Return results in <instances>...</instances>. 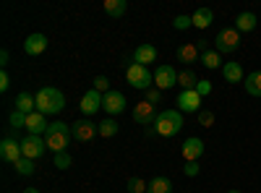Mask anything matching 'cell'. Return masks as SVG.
Segmentation results:
<instances>
[{
  "label": "cell",
  "instance_id": "obj_29",
  "mask_svg": "<svg viewBox=\"0 0 261 193\" xmlns=\"http://www.w3.org/2000/svg\"><path fill=\"white\" fill-rule=\"evenodd\" d=\"M16 173L18 175H24V178H29V175H34V159H27V157H21L16 164Z\"/></svg>",
  "mask_w": 261,
  "mask_h": 193
},
{
  "label": "cell",
  "instance_id": "obj_22",
  "mask_svg": "<svg viewBox=\"0 0 261 193\" xmlns=\"http://www.w3.org/2000/svg\"><path fill=\"white\" fill-rule=\"evenodd\" d=\"M222 76H225V81H230V84H241V81H246V78H243L241 63H225V66H222Z\"/></svg>",
  "mask_w": 261,
  "mask_h": 193
},
{
  "label": "cell",
  "instance_id": "obj_35",
  "mask_svg": "<svg viewBox=\"0 0 261 193\" xmlns=\"http://www.w3.org/2000/svg\"><path fill=\"white\" fill-rule=\"evenodd\" d=\"M172 26H175V29H188V26H193V21H191V16H178L175 21H172Z\"/></svg>",
  "mask_w": 261,
  "mask_h": 193
},
{
  "label": "cell",
  "instance_id": "obj_42",
  "mask_svg": "<svg viewBox=\"0 0 261 193\" xmlns=\"http://www.w3.org/2000/svg\"><path fill=\"white\" fill-rule=\"evenodd\" d=\"M230 193H241V190H230Z\"/></svg>",
  "mask_w": 261,
  "mask_h": 193
},
{
  "label": "cell",
  "instance_id": "obj_14",
  "mask_svg": "<svg viewBox=\"0 0 261 193\" xmlns=\"http://www.w3.org/2000/svg\"><path fill=\"white\" fill-rule=\"evenodd\" d=\"M47 128H50V123L45 120V115H42V113L27 115V131H29V136H45Z\"/></svg>",
  "mask_w": 261,
  "mask_h": 193
},
{
  "label": "cell",
  "instance_id": "obj_19",
  "mask_svg": "<svg viewBox=\"0 0 261 193\" xmlns=\"http://www.w3.org/2000/svg\"><path fill=\"white\" fill-rule=\"evenodd\" d=\"M16 110H18V113H24V115L37 113V99H34L29 92H21L18 99H16Z\"/></svg>",
  "mask_w": 261,
  "mask_h": 193
},
{
  "label": "cell",
  "instance_id": "obj_6",
  "mask_svg": "<svg viewBox=\"0 0 261 193\" xmlns=\"http://www.w3.org/2000/svg\"><path fill=\"white\" fill-rule=\"evenodd\" d=\"M214 47H217L220 55L222 52H235L238 47H241V32L238 29H222L214 39Z\"/></svg>",
  "mask_w": 261,
  "mask_h": 193
},
{
  "label": "cell",
  "instance_id": "obj_28",
  "mask_svg": "<svg viewBox=\"0 0 261 193\" xmlns=\"http://www.w3.org/2000/svg\"><path fill=\"white\" fill-rule=\"evenodd\" d=\"M118 131H120V125H118L113 118H107V120L99 123V136H102V139H113Z\"/></svg>",
  "mask_w": 261,
  "mask_h": 193
},
{
  "label": "cell",
  "instance_id": "obj_41",
  "mask_svg": "<svg viewBox=\"0 0 261 193\" xmlns=\"http://www.w3.org/2000/svg\"><path fill=\"white\" fill-rule=\"evenodd\" d=\"M24 193H39V190H37V188H27Z\"/></svg>",
  "mask_w": 261,
  "mask_h": 193
},
{
  "label": "cell",
  "instance_id": "obj_11",
  "mask_svg": "<svg viewBox=\"0 0 261 193\" xmlns=\"http://www.w3.org/2000/svg\"><path fill=\"white\" fill-rule=\"evenodd\" d=\"M102 110L110 113V115L123 113V110H125V97H123L120 92H107V94L102 97Z\"/></svg>",
  "mask_w": 261,
  "mask_h": 193
},
{
  "label": "cell",
  "instance_id": "obj_21",
  "mask_svg": "<svg viewBox=\"0 0 261 193\" xmlns=\"http://www.w3.org/2000/svg\"><path fill=\"white\" fill-rule=\"evenodd\" d=\"M102 8H105V13L110 16V18H120V16H125L128 3H125V0H105Z\"/></svg>",
  "mask_w": 261,
  "mask_h": 193
},
{
  "label": "cell",
  "instance_id": "obj_17",
  "mask_svg": "<svg viewBox=\"0 0 261 193\" xmlns=\"http://www.w3.org/2000/svg\"><path fill=\"white\" fill-rule=\"evenodd\" d=\"M178 60L180 63H199L201 60V50L196 42H183V45L178 47Z\"/></svg>",
  "mask_w": 261,
  "mask_h": 193
},
{
  "label": "cell",
  "instance_id": "obj_32",
  "mask_svg": "<svg viewBox=\"0 0 261 193\" xmlns=\"http://www.w3.org/2000/svg\"><path fill=\"white\" fill-rule=\"evenodd\" d=\"M11 128H27V115L18 113V110H13V113H11Z\"/></svg>",
  "mask_w": 261,
  "mask_h": 193
},
{
  "label": "cell",
  "instance_id": "obj_3",
  "mask_svg": "<svg viewBox=\"0 0 261 193\" xmlns=\"http://www.w3.org/2000/svg\"><path fill=\"white\" fill-rule=\"evenodd\" d=\"M180 128H183V118L178 110H162L154 120V131L162 139H172L175 133H180Z\"/></svg>",
  "mask_w": 261,
  "mask_h": 193
},
{
  "label": "cell",
  "instance_id": "obj_33",
  "mask_svg": "<svg viewBox=\"0 0 261 193\" xmlns=\"http://www.w3.org/2000/svg\"><path fill=\"white\" fill-rule=\"evenodd\" d=\"M199 125L212 128V125H214V113H212V110H201V113H199Z\"/></svg>",
  "mask_w": 261,
  "mask_h": 193
},
{
  "label": "cell",
  "instance_id": "obj_10",
  "mask_svg": "<svg viewBox=\"0 0 261 193\" xmlns=\"http://www.w3.org/2000/svg\"><path fill=\"white\" fill-rule=\"evenodd\" d=\"M201 157H204V141L196 139V136L186 139L183 141V159L186 162H199Z\"/></svg>",
  "mask_w": 261,
  "mask_h": 193
},
{
  "label": "cell",
  "instance_id": "obj_24",
  "mask_svg": "<svg viewBox=\"0 0 261 193\" xmlns=\"http://www.w3.org/2000/svg\"><path fill=\"white\" fill-rule=\"evenodd\" d=\"M199 63H204V68H209V71H217V68H222V55L217 50H206V52H201Z\"/></svg>",
  "mask_w": 261,
  "mask_h": 193
},
{
  "label": "cell",
  "instance_id": "obj_12",
  "mask_svg": "<svg viewBox=\"0 0 261 193\" xmlns=\"http://www.w3.org/2000/svg\"><path fill=\"white\" fill-rule=\"evenodd\" d=\"M134 120H136L139 125H151V123L157 120L154 104H149L146 99H144V102H139V104L134 107Z\"/></svg>",
  "mask_w": 261,
  "mask_h": 193
},
{
  "label": "cell",
  "instance_id": "obj_2",
  "mask_svg": "<svg viewBox=\"0 0 261 193\" xmlns=\"http://www.w3.org/2000/svg\"><path fill=\"white\" fill-rule=\"evenodd\" d=\"M71 139H73V136H71V125H68V123H60V120H58V123H50L47 133H45V144H47V149H53L55 154L65 152Z\"/></svg>",
  "mask_w": 261,
  "mask_h": 193
},
{
  "label": "cell",
  "instance_id": "obj_38",
  "mask_svg": "<svg viewBox=\"0 0 261 193\" xmlns=\"http://www.w3.org/2000/svg\"><path fill=\"white\" fill-rule=\"evenodd\" d=\"M160 97H162V94H160V89H149V92H146V102H149V104H157V102H160Z\"/></svg>",
  "mask_w": 261,
  "mask_h": 193
},
{
  "label": "cell",
  "instance_id": "obj_16",
  "mask_svg": "<svg viewBox=\"0 0 261 193\" xmlns=\"http://www.w3.org/2000/svg\"><path fill=\"white\" fill-rule=\"evenodd\" d=\"M47 50V37L45 34H29L24 42V52L27 55H42Z\"/></svg>",
  "mask_w": 261,
  "mask_h": 193
},
{
  "label": "cell",
  "instance_id": "obj_36",
  "mask_svg": "<svg viewBox=\"0 0 261 193\" xmlns=\"http://www.w3.org/2000/svg\"><path fill=\"white\" fill-rule=\"evenodd\" d=\"M196 92H199L201 97H206V94H212V81H199V84H196Z\"/></svg>",
  "mask_w": 261,
  "mask_h": 193
},
{
  "label": "cell",
  "instance_id": "obj_15",
  "mask_svg": "<svg viewBox=\"0 0 261 193\" xmlns=\"http://www.w3.org/2000/svg\"><path fill=\"white\" fill-rule=\"evenodd\" d=\"M102 97H105V94H99L97 89L86 92V94L81 97V113H84V115H94L99 107H102Z\"/></svg>",
  "mask_w": 261,
  "mask_h": 193
},
{
  "label": "cell",
  "instance_id": "obj_18",
  "mask_svg": "<svg viewBox=\"0 0 261 193\" xmlns=\"http://www.w3.org/2000/svg\"><path fill=\"white\" fill-rule=\"evenodd\" d=\"M157 60V47L154 45H139L136 52H134V63H139V66H149V63Z\"/></svg>",
  "mask_w": 261,
  "mask_h": 193
},
{
  "label": "cell",
  "instance_id": "obj_13",
  "mask_svg": "<svg viewBox=\"0 0 261 193\" xmlns=\"http://www.w3.org/2000/svg\"><path fill=\"white\" fill-rule=\"evenodd\" d=\"M0 157H3V162H11V164H16L21 157V144H16L13 139H3L0 141Z\"/></svg>",
  "mask_w": 261,
  "mask_h": 193
},
{
  "label": "cell",
  "instance_id": "obj_23",
  "mask_svg": "<svg viewBox=\"0 0 261 193\" xmlns=\"http://www.w3.org/2000/svg\"><path fill=\"white\" fill-rule=\"evenodd\" d=\"M256 24H258V21H256V13H251V11H246V13H241V16L235 18V29L241 32V34H243V32H253Z\"/></svg>",
  "mask_w": 261,
  "mask_h": 193
},
{
  "label": "cell",
  "instance_id": "obj_8",
  "mask_svg": "<svg viewBox=\"0 0 261 193\" xmlns=\"http://www.w3.org/2000/svg\"><path fill=\"white\" fill-rule=\"evenodd\" d=\"M154 84H157L160 92L172 89V87L178 84V71L172 68V66H157V71H154Z\"/></svg>",
  "mask_w": 261,
  "mask_h": 193
},
{
  "label": "cell",
  "instance_id": "obj_27",
  "mask_svg": "<svg viewBox=\"0 0 261 193\" xmlns=\"http://www.w3.org/2000/svg\"><path fill=\"white\" fill-rule=\"evenodd\" d=\"M178 84L183 87V92H188V89H196L199 78H196V73H193L191 68H186V71H180V73H178Z\"/></svg>",
  "mask_w": 261,
  "mask_h": 193
},
{
  "label": "cell",
  "instance_id": "obj_39",
  "mask_svg": "<svg viewBox=\"0 0 261 193\" xmlns=\"http://www.w3.org/2000/svg\"><path fill=\"white\" fill-rule=\"evenodd\" d=\"M8 87H11V76L3 71L0 73V92H8Z\"/></svg>",
  "mask_w": 261,
  "mask_h": 193
},
{
  "label": "cell",
  "instance_id": "obj_31",
  "mask_svg": "<svg viewBox=\"0 0 261 193\" xmlns=\"http://www.w3.org/2000/svg\"><path fill=\"white\" fill-rule=\"evenodd\" d=\"M71 164H73V159H71V154H68V152L55 154V167H58V170H68Z\"/></svg>",
  "mask_w": 261,
  "mask_h": 193
},
{
  "label": "cell",
  "instance_id": "obj_25",
  "mask_svg": "<svg viewBox=\"0 0 261 193\" xmlns=\"http://www.w3.org/2000/svg\"><path fill=\"white\" fill-rule=\"evenodd\" d=\"M246 92L251 97H261V71H253L246 76Z\"/></svg>",
  "mask_w": 261,
  "mask_h": 193
},
{
  "label": "cell",
  "instance_id": "obj_9",
  "mask_svg": "<svg viewBox=\"0 0 261 193\" xmlns=\"http://www.w3.org/2000/svg\"><path fill=\"white\" fill-rule=\"evenodd\" d=\"M201 94L196 89H188V92H180L178 94V107L183 113H201Z\"/></svg>",
  "mask_w": 261,
  "mask_h": 193
},
{
  "label": "cell",
  "instance_id": "obj_7",
  "mask_svg": "<svg viewBox=\"0 0 261 193\" xmlns=\"http://www.w3.org/2000/svg\"><path fill=\"white\" fill-rule=\"evenodd\" d=\"M21 154H24L27 159H39L42 154L47 152V144H45V136H27L21 139Z\"/></svg>",
  "mask_w": 261,
  "mask_h": 193
},
{
  "label": "cell",
  "instance_id": "obj_34",
  "mask_svg": "<svg viewBox=\"0 0 261 193\" xmlns=\"http://www.w3.org/2000/svg\"><path fill=\"white\" fill-rule=\"evenodd\" d=\"M94 89H97L99 94L113 92V89H110V84H107V78H105V76H97V78H94Z\"/></svg>",
  "mask_w": 261,
  "mask_h": 193
},
{
  "label": "cell",
  "instance_id": "obj_5",
  "mask_svg": "<svg viewBox=\"0 0 261 193\" xmlns=\"http://www.w3.org/2000/svg\"><path fill=\"white\" fill-rule=\"evenodd\" d=\"M71 136L79 141V144H89L99 136V123H92V120H76L71 123Z\"/></svg>",
  "mask_w": 261,
  "mask_h": 193
},
{
  "label": "cell",
  "instance_id": "obj_4",
  "mask_svg": "<svg viewBox=\"0 0 261 193\" xmlns=\"http://www.w3.org/2000/svg\"><path fill=\"white\" fill-rule=\"evenodd\" d=\"M125 81H128L134 89H144V92H149V87L154 84V76L149 73V68L139 66V63H130V66L125 68Z\"/></svg>",
  "mask_w": 261,
  "mask_h": 193
},
{
  "label": "cell",
  "instance_id": "obj_37",
  "mask_svg": "<svg viewBox=\"0 0 261 193\" xmlns=\"http://www.w3.org/2000/svg\"><path fill=\"white\" fill-rule=\"evenodd\" d=\"M186 175H188V178L199 175V162H186Z\"/></svg>",
  "mask_w": 261,
  "mask_h": 193
},
{
  "label": "cell",
  "instance_id": "obj_30",
  "mask_svg": "<svg viewBox=\"0 0 261 193\" xmlns=\"http://www.w3.org/2000/svg\"><path fill=\"white\" fill-rule=\"evenodd\" d=\"M149 190V183H144L141 178H130L128 180V193H146Z\"/></svg>",
  "mask_w": 261,
  "mask_h": 193
},
{
  "label": "cell",
  "instance_id": "obj_40",
  "mask_svg": "<svg viewBox=\"0 0 261 193\" xmlns=\"http://www.w3.org/2000/svg\"><path fill=\"white\" fill-rule=\"evenodd\" d=\"M0 63H3V66H8V50L0 52Z\"/></svg>",
  "mask_w": 261,
  "mask_h": 193
},
{
  "label": "cell",
  "instance_id": "obj_26",
  "mask_svg": "<svg viewBox=\"0 0 261 193\" xmlns=\"http://www.w3.org/2000/svg\"><path fill=\"white\" fill-rule=\"evenodd\" d=\"M146 193H172V180L160 175V178H154V180L149 183V190Z\"/></svg>",
  "mask_w": 261,
  "mask_h": 193
},
{
  "label": "cell",
  "instance_id": "obj_1",
  "mask_svg": "<svg viewBox=\"0 0 261 193\" xmlns=\"http://www.w3.org/2000/svg\"><path fill=\"white\" fill-rule=\"evenodd\" d=\"M34 99H37V113H42V115H58L65 107V97L55 87H42Z\"/></svg>",
  "mask_w": 261,
  "mask_h": 193
},
{
  "label": "cell",
  "instance_id": "obj_20",
  "mask_svg": "<svg viewBox=\"0 0 261 193\" xmlns=\"http://www.w3.org/2000/svg\"><path fill=\"white\" fill-rule=\"evenodd\" d=\"M191 21H193L196 29H209L212 21H214V13L209 8H196V13L191 16Z\"/></svg>",
  "mask_w": 261,
  "mask_h": 193
}]
</instances>
